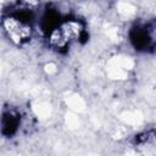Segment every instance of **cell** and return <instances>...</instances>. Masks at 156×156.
I'll list each match as a JSON object with an SVG mask.
<instances>
[{
  "label": "cell",
  "mask_w": 156,
  "mask_h": 156,
  "mask_svg": "<svg viewBox=\"0 0 156 156\" xmlns=\"http://www.w3.org/2000/svg\"><path fill=\"white\" fill-rule=\"evenodd\" d=\"M83 34L84 27L80 21L65 20L51 28L48 35V41L52 49L57 51H63L77 44L82 39Z\"/></svg>",
  "instance_id": "6da1fadb"
},
{
  "label": "cell",
  "mask_w": 156,
  "mask_h": 156,
  "mask_svg": "<svg viewBox=\"0 0 156 156\" xmlns=\"http://www.w3.org/2000/svg\"><path fill=\"white\" fill-rule=\"evenodd\" d=\"M2 29L7 35V38L17 45H22L28 40H30L33 33L30 20L23 15H17V13L4 17Z\"/></svg>",
  "instance_id": "7a4b0ae2"
}]
</instances>
